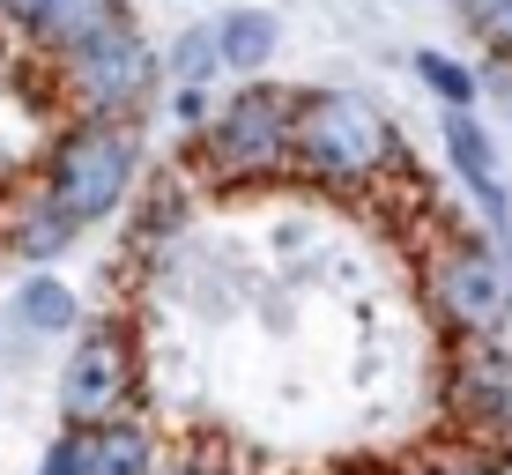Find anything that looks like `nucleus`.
<instances>
[{
  "label": "nucleus",
  "mask_w": 512,
  "mask_h": 475,
  "mask_svg": "<svg viewBox=\"0 0 512 475\" xmlns=\"http://www.w3.org/2000/svg\"><path fill=\"white\" fill-rule=\"evenodd\" d=\"M290 142H297V171L334 186V193H357V186H379L394 171H409V149H401L394 119L357 90H297Z\"/></svg>",
  "instance_id": "obj_1"
},
{
  "label": "nucleus",
  "mask_w": 512,
  "mask_h": 475,
  "mask_svg": "<svg viewBox=\"0 0 512 475\" xmlns=\"http://www.w3.org/2000/svg\"><path fill=\"white\" fill-rule=\"evenodd\" d=\"M297 90H268V82H245L238 97H223L208 112V127L193 134V164L216 186H260L297 171Z\"/></svg>",
  "instance_id": "obj_2"
},
{
  "label": "nucleus",
  "mask_w": 512,
  "mask_h": 475,
  "mask_svg": "<svg viewBox=\"0 0 512 475\" xmlns=\"http://www.w3.org/2000/svg\"><path fill=\"white\" fill-rule=\"evenodd\" d=\"M134 179H141V134L127 119H75V127L52 142L38 193L75 223V231H90V223L127 208Z\"/></svg>",
  "instance_id": "obj_3"
},
{
  "label": "nucleus",
  "mask_w": 512,
  "mask_h": 475,
  "mask_svg": "<svg viewBox=\"0 0 512 475\" xmlns=\"http://www.w3.org/2000/svg\"><path fill=\"white\" fill-rule=\"evenodd\" d=\"M141 401V342L119 312L104 320H82L75 327V357L60 364V424L75 431H97V424H119L134 416Z\"/></svg>",
  "instance_id": "obj_4"
},
{
  "label": "nucleus",
  "mask_w": 512,
  "mask_h": 475,
  "mask_svg": "<svg viewBox=\"0 0 512 475\" xmlns=\"http://www.w3.org/2000/svg\"><path fill=\"white\" fill-rule=\"evenodd\" d=\"M431 305L453 342H498L512 327V253L498 238L461 231L431 268Z\"/></svg>",
  "instance_id": "obj_5"
},
{
  "label": "nucleus",
  "mask_w": 512,
  "mask_h": 475,
  "mask_svg": "<svg viewBox=\"0 0 512 475\" xmlns=\"http://www.w3.org/2000/svg\"><path fill=\"white\" fill-rule=\"evenodd\" d=\"M60 75H67V97L82 104V119H134L156 97V82H164V60L149 52V38H141L134 15H127V23L97 30L90 45L67 52Z\"/></svg>",
  "instance_id": "obj_6"
},
{
  "label": "nucleus",
  "mask_w": 512,
  "mask_h": 475,
  "mask_svg": "<svg viewBox=\"0 0 512 475\" xmlns=\"http://www.w3.org/2000/svg\"><path fill=\"white\" fill-rule=\"evenodd\" d=\"M453 409L468 431H490L512 453V349L505 342H461L453 357Z\"/></svg>",
  "instance_id": "obj_7"
},
{
  "label": "nucleus",
  "mask_w": 512,
  "mask_h": 475,
  "mask_svg": "<svg viewBox=\"0 0 512 475\" xmlns=\"http://www.w3.org/2000/svg\"><path fill=\"white\" fill-rule=\"evenodd\" d=\"M446 156H453V171H461V186L475 193V208L490 216V238H498L512 223V193H505L498 149H490V134H483L475 112H446Z\"/></svg>",
  "instance_id": "obj_8"
},
{
  "label": "nucleus",
  "mask_w": 512,
  "mask_h": 475,
  "mask_svg": "<svg viewBox=\"0 0 512 475\" xmlns=\"http://www.w3.org/2000/svg\"><path fill=\"white\" fill-rule=\"evenodd\" d=\"M112 23H127V0H38L23 38L38 52H52V60H67L75 45H90L97 30H112Z\"/></svg>",
  "instance_id": "obj_9"
},
{
  "label": "nucleus",
  "mask_w": 512,
  "mask_h": 475,
  "mask_svg": "<svg viewBox=\"0 0 512 475\" xmlns=\"http://www.w3.org/2000/svg\"><path fill=\"white\" fill-rule=\"evenodd\" d=\"M216 45H223V67H231V75H260V67L275 60V45H282V23L268 8H231L216 23Z\"/></svg>",
  "instance_id": "obj_10"
},
{
  "label": "nucleus",
  "mask_w": 512,
  "mask_h": 475,
  "mask_svg": "<svg viewBox=\"0 0 512 475\" xmlns=\"http://www.w3.org/2000/svg\"><path fill=\"white\" fill-rule=\"evenodd\" d=\"M90 475H156V438H149V424H134V416L97 424L90 431Z\"/></svg>",
  "instance_id": "obj_11"
},
{
  "label": "nucleus",
  "mask_w": 512,
  "mask_h": 475,
  "mask_svg": "<svg viewBox=\"0 0 512 475\" xmlns=\"http://www.w3.org/2000/svg\"><path fill=\"white\" fill-rule=\"evenodd\" d=\"M15 320L30 334H75L82 327V297L60 283V275H30L23 290H15Z\"/></svg>",
  "instance_id": "obj_12"
},
{
  "label": "nucleus",
  "mask_w": 512,
  "mask_h": 475,
  "mask_svg": "<svg viewBox=\"0 0 512 475\" xmlns=\"http://www.w3.org/2000/svg\"><path fill=\"white\" fill-rule=\"evenodd\" d=\"M164 75L179 82V90H208V82L223 75V45H216V23H193V30H179V45L164 52Z\"/></svg>",
  "instance_id": "obj_13"
},
{
  "label": "nucleus",
  "mask_w": 512,
  "mask_h": 475,
  "mask_svg": "<svg viewBox=\"0 0 512 475\" xmlns=\"http://www.w3.org/2000/svg\"><path fill=\"white\" fill-rule=\"evenodd\" d=\"M67 245H75V223H67L60 208H52L45 193H38V201L15 216V253H23V260H60Z\"/></svg>",
  "instance_id": "obj_14"
},
{
  "label": "nucleus",
  "mask_w": 512,
  "mask_h": 475,
  "mask_svg": "<svg viewBox=\"0 0 512 475\" xmlns=\"http://www.w3.org/2000/svg\"><path fill=\"white\" fill-rule=\"evenodd\" d=\"M416 75H423V90L446 104V112H475V90H483V82H475L461 60H446V52H416Z\"/></svg>",
  "instance_id": "obj_15"
},
{
  "label": "nucleus",
  "mask_w": 512,
  "mask_h": 475,
  "mask_svg": "<svg viewBox=\"0 0 512 475\" xmlns=\"http://www.w3.org/2000/svg\"><path fill=\"white\" fill-rule=\"evenodd\" d=\"M468 8V23H475V38H483L498 60L512 67V0H461Z\"/></svg>",
  "instance_id": "obj_16"
},
{
  "label": "nucleus",
  "mask_w": 512,
  "mask_h": 475,
  "mask_svg": "<svg viewBox=\"0 0 512 475\" xmlns=\"http://www.w3.org/2000/svg\"><path fill=\"white\" fill-rule=\"evenodd\" d=\"M38 475H90V431L60 424V431H52V446L38 453Z\"/></svg>",
  "instance_id": "obj_17"
},
{
  "label": "nucleus",
  "mask_w": 512,
  "mask_h": 475,
  "mask_svg": "<svg viewBox=\"0 0 512 475\" xmlns=\"http://www.w3.org/2000/svg\"><path fill=\"white\" fill-rule=\"evenodd\" d=\"M512 461V453H468V461H438V468H423V475H498Z\"/></svg>",
  "instance_id": "obj_18"
},
{
  "label": "nucleus",
  "mask_w": 512,
  "mask_h": 475,
  "mask_svg": "<svg viewBox=\"0 0 512 475\" xmlns=\"http://www.w3.org/2000/svg\"><path fill=\"white\" fill-rule=\"evenodd\" d=\"M208 112H216V104H208V90H179V127H186V134H201Z\"/></svg>",
  "instance_id": "obj_19"
},
{
  "label": "nucleus",
  "mask_w": 512,
  "mask_h": 475,
  "mask_svg": "<svg viewBox=\"0 0 512 475\" xmlns=\"http://www.w3.org/2000/svg\"><path fill=\"white\" fill-rule=\"evenodd\" d=\"M30 8H38V0H0V23H15V30H23V23H30Z\"/></svg>",
  "instance_id": "obj_20"
},
{
  "label": "nucleus",
  "mask_w": 512,
  "mask_h": 475,
  "mask_svg": "<svg viewBox=\"0 0 512 475\" xmlns=\"http://www.w3.org/2000/svg\"><path fill=\"white\" fill-rule=\"evenodd\" d=\"M156 475H223V468H156Z\"/></svg>",
  "instance_id": "obj_21"
}]
</instances>
